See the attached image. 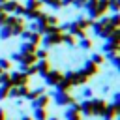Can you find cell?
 Returning <instances> with one entry per match:
<instances>
[{"label": "cell", "instance_id": "9", "mask_svg": "<svg viewBox=\"0 0 120 120\" xmlns=\"http://www.w3.org/2000/svg\"><path fill=\"white\" fill-rule=\"evenodd\" d=\"M21 38H22V41H30V43H34V45H38L39 47V41H41V34L39 32H34V30H22L21 32Z\"/></svg>", "mask_w": 120, "mask_h": 120}, {"label": "cell", "instance_id": "34", "mask_svg": "<svg viewBox=\"0 0 120 120\" xmlns=\"http://www.w3.org/2000/svg\"><path fill=\"white\" fill-rule=\"evenodd\" d=\"M47 6L52 8V9H60V8H62V0H49Z\"/></svg>", "mask_w": 120, "mask_h": 120}, {"label": "cell", "instance_id": "26", "mask_svg": "<svg viewBox=\"0 0 120 120\" xmlns=\"http://www.w3.org/2000/svg\"><path fill=\"white\" fill-rule=\"evenodd\" d=\"M47 109H34V120H47Z\"/></svg>", "mask_w": 120, "mask_h": 120}, {"label": "cell", "instance_id": "14", "mask_svg": "<svg viewBox=\"0 0 120 120\" xmlns=\"http://www.w3.org/2000/svg\"><path fill=\"white\" fill-rule=\"evenodd\" d=\"M49 99H51V96L49 94H41V96H38L36 99H32L30 103H32V109H47V105H49Z\"/></svg>", "mask_w": 120, "mask_h": 120}, {"label": "cell", "instance_id": "3", "mask_svg": "<svg viewBox=\"0 0 120 120\" xmlns=\"http://www.w3.org/2000/svg\"><path fill=\"white\" fill-rule=\"evenodd\" d=\"M62 34H64V32L43 34V36H41L39 45H43V49H51V47H54V45H60V43H62Z\"/></svg>", "mask_w": 120, "mask_h": 120}, {"label": "cell", "instance_id": "17", "mask_svg": "<svg viewBox=\"0 0 120 120\" xmlns=\"http://www.w3.org/2000/svg\"><path fill=\"white\" fill-rule=\"evenodd\" d=\"M36 49H38V45H34V43H30V41H22V43L19 45V52H22V54H34Z\"/></svg>", "mask_w": 120, "mask_h": 120}, {"label": "cell", "instance_id": "41", "mask_svg": "<svg viewBox=\"0 0 120 120\" xmlns=\"http://www.w3.org/2000/svg\"><path fill=\"white\" fill-rule=\"evenodd\" d=\"M47 120H58V116H47Z\"/></svg>", "mask_w": 120, "mask_h": 120}, {"label": "cell", "instance_id": "23", "mask_svg": "<svg viewBox=\"0 0 120 120\" xmlns=\"http://www.w3.org/2000/svg\"><path fill=\"white\" fill-rule=\"evenodd\" d=\"M92 45H94V43H92V39H90L88 36H86V38H81V39H79V47H81L82 51H90V49H92Z\"/></svg>", "mask_w": 120, "mask_h": 120}, {"label": "cell", "instance_id": "27", "mask_svg": "<svg viewBox=\"0 0 120 120\" xmlns=\"http://www.w3.org/2000/svg\"><path fill=\"white\" fill-rule=\"evenodd\" d=\"M34 54H36V58H38V60H45V58H49V49H43V47H38Z\"/></svg>", "mask_w": 120, "mask_h": 120}, {"label": "cell", "instance_id": "33", "mask_svg": "<svg viewBox=\"0 0 120 120\" xmlns=\"http://www.w3.org/2000/svg\"><path fill=\"white\" fill-rule=\"evenodd\" d=\"M0 84H9V71H0Z\"/></svg>", "mask_w": 120, "mask_h": 120}, {"label": "cell", "instance_id": "43", "mask_svg": "<svg viewBox=\"0 0 120 120\" xmlns=\"http://www.w3.org/2000/svg\"><path fill=\"white\" fill-rule=\"evenodd\" d=\"M0 71H2V69H0Z\"/></svg>", "mask_w": 120, "mask_h": 120}, {"label": "cell", "instance_id": "11", "mask_svg": "<svg viewBox=\"0 0 120 120\" xmlns=\"http://www.w3.org/2000/svg\"><path fill=\"white\" fill-rule=\"evenodd\" d=\"M118 112H120V107H118V105L107 103L105 109H103V112H101V118H103V120H112V118H116Z\"/></svg>", "mask_w": 120, "mask_h": 120}, {"label": "cell", "instance_id": "15", "mask_svg": "<svg viewBox=\"0 0 120 120\" xmlns=\"http://www.w3.org/2000/svg\"><path fill=\"white\" fill-rule=\"evenodd\" d=\"M101 51H103V54H107V52H118V51H120V43H118V41L105 39L103 45H101Z\"/></svg>", "mask_w": 120, "mask_h": 120}, {"label": "cell", "instance_id": "30", "mask_svg": "<svg viewBox=\"0 0 120 120\" xmlns=\"http://www.w3.org/2000/svg\"><path fill=\"white\" fill-rule=\"evenodd\" d=\"M109 22L112 24V28H120V15H118V13H112V15L109 17Z\"/></svg>", "mask_w": 120, "mask_h": 120}, {"label": "cell", "instance_id": "24", "mask_svg": "<svg viewBox=\"0 0 120 120\" xmlns=\"http://www.w3.org/2000/svg\"><path fill=\"white\" fill-rule=\"evenodd\" d=\"M88 60H92V62H94V64H98V66L105 64V56H103V52H92Z\"/></svg>", "mask_w": 120, "mask_h": 120}, {"label": "cell", "instance_id": "21", "mask_svg": "<svg viewBox=\"0 0 120 120\" xmlns=\"http://www.w3.org/2000/svg\"><path fill=\"white\" fill-rule=\"evenodd\" d=\"M41 94H45V88L43 86H39V88H34V90H28V94L24 96L28 101H32V99H36L38 96H41Z\"/></svg>", "mask_w": 120, "mask_h": 120}, {"label": "cell", "instance_id": "32", "mask_svg": "<svg viewBox=\"0 0 120 120\" xmlns=\"http://www.w3.org/2000/svg\"><path fill=\"white\" fill-rule=\"evenodd\" d=\"M9 86H11V84H0V99H8Z\"/></svg>", "mask_w": 120, "mask_h": 120}, {"label": "cell", "instance_id": "22", "mask_svg": "<svg viewBox=\"0 0 120 120\" xmlns=\"http://www.w3.org/2000/svg\"><path fill=\"white\" fill-rule=\"evenodd\" d=\"M22 6H24V9H41L43 8L41 0H26Z\"/></svg>", "mask_w": 120, "mask_h": 120}, {"label": "cell", "instance_id": "6", "mask_svg": "<svg viewBox=\"0 0 120 120\" xmlns=\"http://www.w3.org/2000/svg\"><path fill=\"white\" fill-rule=\"evenodd\" d=\"M51 96L54 98V103H56L58 107H66V105H69V103L75 101V98H73L69 92H58V90H54Z\"/></svg>", "mask_w": 120, "mask_h": 120}, {"label": "cell", "instance_id": "38", "mask_svg": "<svg viewBox=\"0 0 120 120\" xmlns=\"http://www.w3.org/2000/svg\"><path fill=\"white\" fill-rule=\"evenodd\" d=\"M71 2H73V0H62V8H66V6H71Z\"/></svg>", "mask_w": 120, "mask_h": 120}, {"label": "cell", "instance_id": "8", "mask_svg": "<svg viewBox=\"0 0 120 120\" xmlns=\"http://www.w3.org/2000/svg\"><path fill=\"white\" fill-rule=\"evenodd\" d=\"M90 105H92V116H101L107 101L103 98H90Z\"/></svg>", "mask_w": 120, "mask_h": 120}, {"label": "cell", "instance_id": "16", "mask_svg": "<svg viewBox=\"0 0 120 120\" xmlns=\"http://www.w3.org/2000/svg\"><path fill=\"white\" fill-rule=\"evenodd\" d=\"M36 75H39V77H43L49 69H51V64H49V60L45 58V60H36Z\"/></svg>", "mask_w": 120, "mask_h": 120}, {"label": "cell", "instance_id": "28", "mask_svg": "<svg viewBox=\"0 0 120 120\" xmlns=\"http://www.w3.org/2000/svg\"><path fill=\"white\" fill-rule=\"evenodd\" d=\"M107 8H109V11L118 13V9H120V0H107Z\"/></svg>", "mask_w": 120, "mask_h": 120}, {"label": "cell", "instance_id": "39", "mask_svg": "<svg viewBox=\"0 0 120 120\" xmlns=\"http://www.w3.org/2000/svg\"><path fill=\"white\" fill-rule=\"evenodd\" d=\"M0 120H6V111L0 107Z\"/></svg>", "mask_w": 120, "mask_h": 120}, {"label": "cell", "instance_id": "35", "mask_svg": "<svg viewBox=\"0 0 120 120\" xmlns=\"http://www.w3.org/2000/svg\"><path fill=\"white\" fill-rule=\"evenodd\" d=\"M84 2H86V0H73L71 6H73L75 9H82V8H84Z\"/></svg>", "mask_w": 120, "mask_h": 120}, {"label": "cell", "instance_id": "25", "mask_svg": "<svg viewBox=\"0 0 120 120\" xmlns=\"http://www.w3.org/2000/svg\"><path fill=\"white\" fill-rule=\"evenodd\" d=\"M9 38H13V36H11V30H9V26H8V24L0 26V41H6V39H9Z\"/></svg>", "mask_w": 120, "mask_h": 120}, {"label": "cell", "instance_id": "7", "mask_svg": "<svg viewBox=\"0 0 120 120\" xmlns=\"http://www.w3.org/2000/svg\"><path fill=\"white\" fill-rule=\"evenodd\" d=\"M60 79H62L60 69H52V68H51V69H49V71L43 75V81H45V84H47V86H54V84H56Z\"/></svg>", "mask_w": 120, "mask_h": 120}, {"label": "cell", "instance_id": "2", "mask_svg": "<svg viewBox=\"0 0 120 120\" xmlns=\"http://www.w3.org/2000/svg\"><path fill=\"white\" fill-rule=\"evenodd\" d=\"M62 77H64V79H68V81L71 82V86H82V84H86V82H88V77L82 73V69L66 71V73H62Z\"/></svg>", "mask_w": 120, "mask_h": 120}, {"label": "cell", "instance_id": "1", "mask_svg": "<svg viewBox=\"0 0 120 120\" xmlns=\"http://www.w3.org/2000/svg\"><path fill=\"white\" fill-rule=\"evenodd\" d=\"M90 28H92V34L98 36V38H101V39H107V38L111 36V32L114 30L112 24L109 22V17H107V15L92 21V26H90Z\"/></svg>", "mask_w": 120, "mask_h": 120}, {"label": "cell", "instance_id": "31", "mask_svg": "<svg viewBox=\"0 0 120 120\" xmlns=\"http://www.w3.org/2000/svg\"><path fill=\"white\" fill-rule=\"evenodd\" d=\"M0 69L2 71H9L11 69V60L9 58H0Z\"/></svg>", "mask_w": 120, "mask_h": 120}, {"label": "cell", "instance_id": "19", "mask_svg": "<svg viewBox=\"0 0 120 120\" xmlns=\"http://www.w3.org/2000/svg\"><path fill=\"white\" fill-rule=\"evenodd\" d=\"M73 22H75L79 28H82V30H88V28L92 26V19H88V17H77Z\"/></svg>", "mask_w": 120, "mask_h": 120}, {"label": "cell", "instance_id": "18", "mask_svg": "<svg viewBox=\"0 0 120 120\" xmlns=\"http://www.w3.org/2000/svg\"><path fill=\"white\" fill-rule=\"evenodd\" d=\"M54 88H56L58 92H69L73 86H71V82H69L68 79H64V77H62V79H60V81L54 84Z\"/></svg>", "mask_w": 120, "mask_h": 120}, {"label": "cell", "instance_id": "37", "mask_svg": "<svg viewBox=\"0 0 120 120\" xmlns=\"http://www.w3.org/2000/svg\"><path fill=\"white\" fill-rule=\"evenodd\" d=\"M6 21H8V13L6 11H0V26H4Z\"/></svg>", "mask_w": 120, "mask_h": 120}, {"label": "cell", "instance_id": "12", "mask_svg": "<svg viewBox=\"0 0 120 120\" xmlns=\"http://www.w3.org/2000/svg\"><path fill=\"white\" fill-rule=\"evenodd\" d=\"M28 86H9V92H8V98L11 99H19V98H24L28 94Z\"/></svg>", "mask_w": 120, "mask_h": 120}, {"label": "cell", "instance_id": "40", "mask_svg": "<svg viewBox=\"0 0 120 120\" xmlns=\"http://www.w3.org/2000/svg\"><path fill=\"white\" fill-rule=\"evenodd\" d=\"M21 120H34V118H30V116H28V114H24V116H22V118H21Z\"/></svg>", "mask_w": 120, "mask_h": 120}, {"label": "cell", "instance_id": "10", "mask_svg": "<svg viewBox=\"0 0 120 120\" xmlns=\"http://www.w3.org/2000/svg\"><path fill=\"white\" fill-rule=\"evenodd\" d=\"M64 118L66 120H81V112H79V103L77 101H73V103L68 105V109L64 112Z\"/></svg>", "mask_w": 120, "mask_h": 120}, {"label": "cell", "instance_id": "4", "mask_svg": "<svg viewBox=\"0 0 120 120\" xmlns=\"http://www.w3.org/2000/svg\"><path fill=\"white\" fill-rule=\"evenodd\" d=\"M2 11H6L8 15H19V17H22L24 6L21 2H17V0H8V2L2 4Z\"/></svg>", "mask_w": 120, "mask_h": 120}, {"label": "cell", "instance_id": "13", "mask_svg": "<svg viewBox=\"0 0 120 120\" xmlns=\"http://www.w3.org/2000/svg\"><path fill=\"white\" fill-rule=\"evenodd\" d=\"M81 69H82V73H84V75H86L88 79L99 73V66H98V64H94L92 60H86V62H84V66H82Z\"/></svg>", "mask_w": 120, "mask_h": 120}, {"label": "cell", "instance_id": "5", "mask_svg": "<svg viewBox=\"0 0 120 120\" xmlns=\"http://www.w3.org/2000/svg\"><path fill=\"white\" fill-rule=\"evenodd\" d=\"M28 82H30V77L24 71L15 69V71L9 73V84L11 86H28Z\"/></svg>", "mask_w": 120, "mask_h": 120}, {"label": "cell", "instance_id": "42", "mask_svg": "<svg viewBox=\"0 0 120 120\" xmlns=\"http://www.w3.org/2000/svg\"><path fill=\"white\" fill-rule=\"evenodd\" d=\"M4 2H8V0H0V4H4Z\"/></svg>", "mask_w": 120, "mask_h": 120}, {"label": "cell", "instance_id": "36", "mask_svg": "<svg viewBox=\"0 0 120 120\" xmlns=\"http://www.w3.org/2000/svg\"><path fill=\"white\" fill-rule=\"evenodd\" d=\"M112 105H118L120 107V92H114L112 94Z\"/></svg>", "mask_w": 120, "mask_h": 120}, {"label": "cell", "instance_id": "29", "mask_svg": "<svg viewBox=\"0 0 120 120\" xmlns=\"http://www.w3.org/2000/svg\"><path fill=\"white\" fill-rule=\"evenodd\" d=\"M92 96H94V92H92V88H90V86H84V88L79 92V98H84V99H90Z\"/></svg>", "mask_w": 120, "mask_h": 120}, {"label": "cell", "instance_id": "20", "mask_svg": "<svg viewBox=\"0 0 120 120\" xmlns=\"http://www.w3.org/2000/svg\"><path fill=\"white\" fill-rule=\"evenodd\" d=\"M62 43H66L68 47H75L77 38H75V36H71L69 32H64V34H62Z\"/></svg>", "mask_w": 120, "mask_h": 120}]
</instances>
